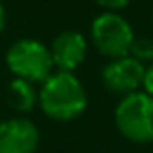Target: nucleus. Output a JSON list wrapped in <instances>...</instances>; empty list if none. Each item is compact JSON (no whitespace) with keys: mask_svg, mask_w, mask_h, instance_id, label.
I'll return each instance as SVG.
<instances>
[{"mask_svg":"<svg viewBox=\"0 0 153 153\" xmlns=\"http://www.w3.org/2000/svg\"><path fill=\"white\" fill-rule=\"evenodd\" d=\"M39 103L47 116L52 120L68 122L85 111L87 93L78 78L70 72H56L43 82Z\"/></svg>","mask_w":153,"mask_h":153,"instance_id":"f257e3e1","label":"nucleus"},{"mask_svg":"<svg viewBox=\"0 0 153 153\" xmlns=\"http://www.w3.org/2000/svg\"><path fill=\"white\" fill-rule=\"evenodd\" d=\"M120 134L134 143L153 142V97L142 91L124 95L114 111Z\"/></svg>","mask_w":153,"mask_h":153,"instance_id":"f03ea898","label":"nucleus"},{"mask_svg":"<svg viewBox=\"0 0 153 153\" xmlns=\"http://www.w3.org/2000/svg\"><path fill=\"white\" fill-rule=\"evenodd\" d=\"M6 64L10 72L29 83H43L52 76V58L47 45L37 39H19L8 49Z\"/></svg>","mask_w":153,"mask_h":153,"instance_id":"7ed1b4c3","label":"nucleus"},{"mask_svg":"<svg viewBox=\"0 0 153 153\" xmlns=\"http://www.w3.org/2000/svg\"><path fill=\"white\" fill-rule=\"evenodd\" d=\"M134 39L132 25L116 12H103L91 23V41L95 49L111 60L130 54Z\"/></svg>","mask_w":153,"mask_h":153,"instance_id":"20e7f679","label":"nucleus"},{"mask_svg":"<svg viewBox=\"0 0 153 153\" xmlns=\"http://www.w3.org/2000/svg\"><path fill=\"white\" fill-rule=\"evenodd\" d=\"M143 72H146V66L128 54V56H122V58L111 60L103 68L101 79L108 91L124 97V95L136 93L142 87Z\"/></svg>","mask_w":153,"mask_h":153,"instance_id":"39448f33","label":"nucleus"},{"mask_svg":"<svg viewBox=\"0 0 153 153\" xmlns=\"http://www.w3.org/2000/svg\"><path fill=\"white\" fill-rule=\"evenodd\" d=\"M39 130L27 118H8L0 122V153H35Z\"/></svg>","mask_w":153,"mask_h":153,"instance_id":"423d86ee","label":"nucleus"},{"mask_svg":"<svg viewBox=\"0 0 153 153\" xmlns=\"http://www.w3.org/2000/svg\"><path fill=\"white\" fill-rule=\"evenodd\" d=\"M49 51L56 70L74 74V70L82 66V62L85 60L87 41L78 31H62L60 35L54 37Z\"/></svg>","mask_w":153,"mask_h":153,"instance_id":"0eeeda50","label":"nucleus"},{"mask_svg":"<svg viewBox=\"0 0 153 153\" xmlns=\"http://www.w3.org/2000/svg\"><path fill=\"white\" fill-rule=\"evenodd\" d=\"M39 95L37 91L33 89V83L25 82V79H19L14 78L10 83H8V89H6V101L12 108L19 112H29L31 108L35 107Z\"/></svg>","mask_w":153,"mask_h":153,"instance_id":"6e6552de","label":"nucleus"},{"mask_svg":"<svg viewBox=\"0 0 153 153\" xmlns=\"http://www.w3.org/2000/svg\"><path fill=\"white\" fill-rule=\"evenodd\" d=\"M130 56L138 62H153V39L149 37H136L130 47Z\"/></svg>","mask_w":153,"mask_h":153,"instance_id":"1a4fd4ad","label":"nucleus"},{"mask_svg":"<svg viewBox=\"0 0 153 153\" xmlns=\"http://www.w3.org/2000/svg\"><path fill=\"white\" fill-rule=\"evenodd\" d=\"M95 2L107 12H116V10H122L124 6H128L130 0H95Z\"/></svg>","mask_w":153,"mask_h":153,"instance_id":"9d476101","label":"nucleus"},{"mask_svg":"<svg viewBox=\"0 0 153 153\" xmlns=\"http://www.w3.org/2000/svg\"><path fill=\"white\" fill-rule=\"evenodd\" d=\"M143 93L151 95L153 97V62L149 64V66H146V72H143Z\"/></svg>","mask_w":153,"mask_h":153,"instance_id":"9b49d317","label":"nucleus"},{"mask_svg":"<svg viewBox=\"0 0 153 153\" xmlns=\"http://www.w3.org/2000/svg\"><path fill=\"white\" fill-rule=\"evenodd\" d=\"M4 23H6V12H4L2 2H0V31L4 29Z\"/></svg>","mask_w":153,"mask_h":153,"instance_id":"f8f14e48","label":"nucleus"}]
</instances>
